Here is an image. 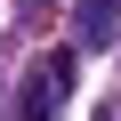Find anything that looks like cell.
Wrapping results in <instances>:
<instances>
[{"label":"cell","instance_id":"1","mask_svg":"<svg viewBox=\"0 0 121 121\" xmlns=\"http://www.w3.org/2000/svg\"><path fill=\"white\" fill-rule=\"evenodd\" d=\"M65 89H73V48H56V56H40V65L24 73V89H16V121H56Z\"/></svg>","mask_w":121,"mask_h":121},{"label":"cell","instance_id":"2","mask_svg":"<svg viewBox=\"0 0 121 121\" xmlns=\"http://www.w3.org/2000/svg\"><path fill=\"white\" fill-rule=\"evenodd\" d=\"M121 0H73V48H113Z\"/></svg>","mask_w":121,"mask_h":121}]
</instances>
